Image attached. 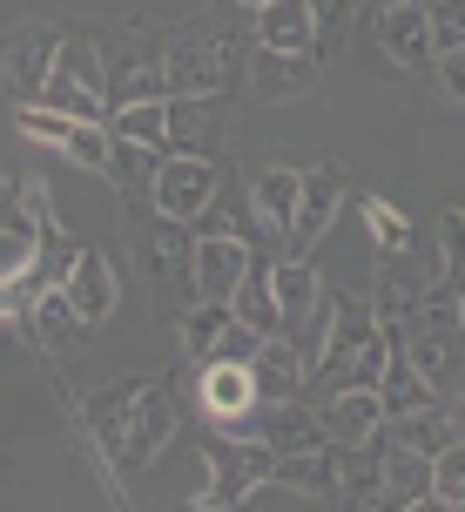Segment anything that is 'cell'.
I'll use <instances>...</instances> for the list:
<instances>
[{
  "instance_id": "6da1fadb",
  "label": "cell",
  "mask_w": 465,
  "mask_h": 512,
  "mask_svg": "<svg viewBox=\"0 0 465 512\" xmlns=\"http://www.w3.org/2000/svg\"><path fill=\"white\" fill-rule=\"evenodd\" d=\"M250 54L257 41H243L236 27H182L162 41V81H169V95H230Z\"/></svg>"
},
{
  "instance_id": "7a4b0ae2",
  "label": "cell",
  "mask_w": 465,
  "mask_h": 512,
  "mask_svg": "<svg viewBox=\"0 0 465 512\" xmlns=\"http://www.w3.org/2000/svg\"><path fill=\"white\" fill-rule=\"evenodd\" d=\"M182 432V398L169 378H135L129 391V418H122V459H115V472H122V486H135V472H149L169 445H176Z\"/></svg>"
},
{
  "instance_id": "3957f363",
  "label": "cell",
  "mask_w": 465,
  "mask_h": 512,
  "mask_svg": "<svg viewBox=\"0 0 465 512\" xmlns=\"http://www.w3.org/2000/svg\"><path fill=\"white\" fill-rule=\"evenodd\" d=\"M203 465H209V486L189 492V506H243L250 486L277 472V452L257 445V438H243V432H230V425H209Z\"/></svg>"
},
{
  "instance_id": "277c9868",
  "label": "cell",
  "mask_w": 465,
  "mask_h": 512,
  "mask_svg": "<svg viewBox=\"0 0 465 512\" xmlns=\"http://www.w3.org/2000/svg\"><path fill=\"white\" fill-rule=\"evenodd\" d=\"M223 196V155H162L155 169V189H149V209L169 216V223H203L209 209Z\"/></svg>"
},
{
  "instance_id": "5b68a950",
  "label": "cell",
  "mask_w": 465,
  "mask_h": 512,
  "mask_svg": "<svg viewBox=\"0 0 465 512\" xmlns=\"http://www.w3.org/2000/svg\"><path fill=\"white\" fill-rule=\"evenodd\" d=\"M176 331H182V358L189 364H223V358H257V344L263 331H250L243 317H236L230 304H216V297H196V304L176 317Z\"/></svg>"
},
{
  "instance_id": "8992f818",
  "label": "cell",
  "mask_w": 465,
  "mask_h": 512,
  "mask_svg": "<svg viewBox=\"0 0 465 512\" xmlns=\"http://www.w3.org/2000/svg\"><path fill=\"white\" fill-rule=\"evenodd\" d=\"M142 263H149L155 277V310H189L196 304V236L189 223H169V216H155L149 243H142Z\"/></svg>"
},
{
  "instance_id": "52a82bcc",
  "label": "cell",
  "mask_w": 465,
  "mask_h": 512,
  "mask_svg": "<svg viewBox=\"0 0 465 512\" xmlns=\"http://www.w3.org/2000/svg\"><path fill=\"white\" fill-rule=\"evenodd\" d=\"M162 41L155 27H129L115 48H108V108L122 102H162L169 81H162Z\"/></svg>"
},
{
  "instance_id": "ba28073f",
  "label": "cell",
  "mask_w": 465,
  "mask_h": 512,
  "mask_svg": "<svg viewBox=\"0 0 465 512\" xmlns=\"http://www.w3.org/2000/svg\"><path fill=\"white\" fill-rule=\"evenodd\" d=\"M230 432L257 438V445H270V452H304V445H331V432H324V411L310 405V398H257V405L243 411Z\"/></svg>"
},
{
  "instance_id": "9c48e42d",
  "label": "cell",
  "mask_w": 465,
  "mask_h": 512,
  "mask_svg": "<svg viewBox=\"0 0 465 512\" xmlns=\"http://www.w3.org/2000/svg\"><path fill=\"white\" fill-rule=\"evenodd\" d=\"M371 34H378V48H385L405 75L439 68V48H432V0H378Z\"/></svg>"
},
{
  "instance_id": "30bf717a",
  "label": "cell",
  "mask_w": 465,
  "mask_h": 512,
  "mask_svg": "<svg viewBox=\"0 0 465 512\" xmlns=\"http://www.w3.org/2000/svg\"><path fill=\"white\" fill-rule=\"evenodd\" d=\"M54 61H61V27H48V21L14 27V34L0 41V81H7V95H14V102H41Z\"/></svg>"
},
{
  "instance_id": "8fae6325",
  "label": "cell",
  "mask_w": 465,
  "mask_h": 512,
  "mask_svg": "<svg viewBox=\"0 0 465 512\" xmlns=\"http://www.w3.org/2000/svg\"><path fill=\"white\" fill-rule=\"evenodd\" d=\"M344 196H351V176H344L337 162H317V169H304V203H297V223H290V250H284V256H310V250H317V243L331 236Z\"/></svg>"
},
{
  "instance_id": "7c38bea8",
  "label": "cell",
  "mask_w": 465,
  "mask_h": 512,
  "mask_svg": "<svg viewBox=\"0 0 465 512\" xmlns=\"http://www.w3.org/2000/svg\"><path fill=\"white\" fill-rule=\"evenodd\" d=\"M243 81H250L257 102H304V95H317V81H324V54L257 48L250 68H243Z\"/></svg>"
},
{
  "instance_id": "4fadbf2b",
  "label": "cell",
  "mask_w": 465,
  "mask_h": 512,
  "mask_svg": "<svg viewBox=\"0 0 465 512\" xmlns=\"http://www.w3.org/2000/svg\"><path fill=\"white\" fill-rule=\"evenodd\" d=\"M21 331L41 344V358L61 364V358H75L81 344H88V331H95V324H88V317L75 310V297H68V290L54 283V290H41V297L21 310Z\"/></svg>"
},
{
  "instance_id": "5bb4252c",
  "label": "cell",
  "mask_w": 465,
  "mask_h": 512,
  "mask_svg": "<svg viewBox=\"0 0 465 512\" xmlns=\"http://www.w3.org/2000/svg\"><path fill=\"white\" fill-rule=\"evenodd\" d=\"M250 263H257L250 236H236V230H203V236H196V297L230 304L236 283L250 277Z\"/></svg>"
},
{
  "instance_id": "9a60e30c",
  "label": "cell",
  "mask_w": 465,
  "mask_h": 512,
  "mask_svg": "<svg viewBox=\"0 0 465 512\" xmlns=\"http://www.w3.org/2000/svg\"><path fill=\"white\" fill-rule=\"evenodd\" d=\"M257 371L243 358H223V364H196V405H203L209 425H236L243 411L257 405Z\"/></svg>"
},
{
  "instance_id": "2e32d148",
  "label": "cell",
  "mask_w": 465,
  "mask_h": 512,
  "mask_svg": "<svg viewBox=\"0 0 465 512\" xmlns=\"http://www.w3.org/2000/svg\"><path fill=\"white\" fill-rule=\"evenodd\" d=\"M223 155V95H169V155Z\"/></svg>"
},
{
  "instance_id": "e0dca14e",
  "label": "cell",
  "mask_w": 465,
  "mask_h": 512,
  "mask_svg": "<svg viewBox=\"0 0 465 512\" xmlns=\"http://www.w3.org/2000/svg\"><path fill=\"white\" fill-rule=\"evenodd\" d=\"M61 290L75 297V310L88 317V324H102L108 310H115V297H122V270L108 263V250H75V263H68Z\"/></svg>"
},
{
  "instance_id": "ac0fdd59",
  "label": "cell",
  "mask_w": 465,
  "mask_h": 512,
  "mask_svg": "<svg viewBox=\"0 0 465 512\" xmlns=\"http://www.w3.org/2000/svg\"><path fill=\"white\" fill-rule=\"evenodd\" d=\"M250 371H257V391H263V398H304V384H310L304 344H297V337H284V331H270L257 344Z\"/></svg>"
},
{
  "instance_id": "d6986e66",
  "label": "cell",
  "mask_w": 465,
  "mask_h": 512,
  "mask_svg": "<svg viewBox=\"0 0 465 512\" xmlns=\"http://www.w3.org/2000/svg\"><path fill=\"white\" fill-rule=\"evenodd\" d=\"M317 411H324V432H331V445H364V438L385 432V405H378V391H364V384H344V391H331Z\"/></svg>"
},
{
  "instance_id": "ffe728a7",
  "label": "cell",
  "mask_w": 465,
  "mask_h": 512,
  "mask_svg": "<svg viewBox=\"0 0 465 512\" xmlns=\"http://www.w3.org/2000/svg\"><path fill=\"white\" fill-rule=\"evenodd\" d=\"M250 203H257L263 230H270V236L290 250V223H297V203H304V169H284V162L257 169V182H250Z\"/></svg>"
},
{
  "instance_id": "44dd1931",
  "label": "cell",
  "mask_w": 465,
  "mask_h": 512,
  "mask_svg": "<svg viewBox=\"0 0 465 512\" xmlns=\"http://www.w3.org/2000/svg\"><path fill=\"white\" fill-rule=\"evenodd\" d=\"M250 14H257V21H250L257 48L317 54V14H310V0H263V7H250Z\"/></svg>"
},
{
  "instance_id": "7402d4cb",
  "label": "cell",
  "mask_w": 465,
  "mask_h": 512,
  "mask_svg": "<svg viewBox=\"0 0 465 512\" xmlns=\"http://www.w3.org/2000/svg\"><path fill=\"white\" fill-rule=\"evenodd\" d=\"M337 479L344 506H385V432L364 445H337Z\"/></svg>"
},
{
  "instance_id": "603a6c76",
  "label": "cell",
  "mask_w": 465,
  "mask_h": 512,
  "mask_svg": "<svg viewBox=\"0 0 465 512\" xmlns=\"http://www.w3.org/2000/svg\"><path fill=\"white\" fill-rule=\"evenodd\" d=\"M378 405H385V418H405V411L439 405V384L405 358V344H398V337H391V364H385V384H378Z\"/></svg>"
},
{
  "instance_id": "cb8c5ba5",
  "label": "cell",
  "mask_w": 465,
  "mask_h": 512,
  "mask_svg": "<svg viewBox=\"0 0 465 512\" xmlns=\"http://www.w3.org/2000/svg\"><path fill=\"white\" fill-rule=\"evenodd\" d=\"M385 506H432V459L385 438Z\"/></svg>"
},
{
  "instance_id": "d4e9b609",
  "label": "cell",
  "mask_w": 465,
  "mask_h": 512,
  "mask_svg": "<svg viewBox=\"0 0 465 512\" xmlns=\"http://www.w3.org/2000/svg\"><path fill=\"white\" fill-rule=\"evenodd\" d=\"M230 310L250 324V331H284V310H277V283H270V256H257L250 263V277L236 283V297H230Z\"/></svg>"
},
{
  "instance_id": "484cf974",
  "label": "cell",
  "mask_w": 465,
  "mask_h": 512,
  "mask_svg": "<svg viewBox=\"0 0 465 512\" xmlns=\"http://www.w3.org/2000/svg\"><path fill=\"white\" fill-rule=\"evenodd\" d=\"M385 438H398V445H412V452H425V459H439L445 445H452V411L439 405H425V411H405V418H385Z\"/></svg>"
},
{
  "instance_id": "4316f807",
  "label": "cell",
  "mask_w": 465,
  "mask_h": 512,
  "mask_svg": "<svg viewBox=\"0 0 465 512\" xmlns=\"http://www.w3.org/2000/svg\"><path fill=\"white\" fill-rule=\"evenodd\" d=\"M358 216H364V230H371V256H385V263H405V256L418 250L412 223H405V216H398V209H391L385 196H364Z\"/></svg>"
},
{
  "instance_id": "83f0119b",
  "label": "cell",
  "mask_w": 465,
  "mask_h": 512,
  "mask_svg": "<svg viewBox=\"0 0 465 512\" xmlns=\"http://www.w3.org/2000/svg\"><path fill=\"white\" fill-rule=\"evenodd\" d=\"M108 128H115L122 142H142V149L169 155V95H162V102H122L108 115Z\"/></svg>"
},
{
  "instance_id": "f1b7e54d",
  "label": "cell",
  "mask_w": 465,
  "mask_h": 512,
  "mask_svg": "<svg viewBox=\"0 0 465 512\" xmlns=\"http://www.w3.org/2000/svg\"><path fill=\"white\" fill-rule=\"evenodd\" d=\"M155 169H162V149H142V142H122V135H115V162H108V176H115V189H122L129 203H149Z\"/></svg>"
},
{
  "instance_id": "f546056e",
  "label": "cell",
  "mask_w": 465,
  "mask_h": 512,
  "mask_svg": "<svg viewBox=\"0 0 465 512\" xmlns=\"http://www.w3.org/2000/svg\"><path fill=\"white\" fill-rule=\"evenodd\" d=\"M68 162H75L81 176H108V162H115V128L108 122H75V135H68Z\"/></svg>"
},
{
  "instance_id": "4dcf8cb0",
  "label": "cell",
  "mask_w": 465,
  "mask_h": 512,
  "mask_svg": "<svg viewBox=\"0 0 465 512\" xmlns=\"http://www.w3.org/2000/svg\"><path fill=\"white\" fill-rule=\"evenodd\" d=\"M14 122H21L27 142H41V149H54V155L68 149V135H75V115H61V108H48V102H21Z\"/></svg>"
},
{
  "instance_id": "1f68e13d",
  "label": "cell",
  "mask_w": 465,
  "mask_h": 512,
  "mask_svg": "<svg viewBox=\"0 0 465 512\" xmlns=\"http://www.w3.org/2000/svg\"><path fill=\"white\" fill-rule=\"evenodd\" d=\"M432 506H465V438L432 459Z\"/></svg>"
},
{
  "instance_id": "d6a6232c",
  "label": "cell",
  "mask_w": 465,
  "mask_h": 512,
  "mask_svg": "<svg viewBox=\"0 0 465 512\" xmlns=\"http://www.w3.org/2000/svg\"><path fill=\"white\" fill-rule=\"evenodd\" d=\"M439 277L452 290H465V209H445L439 216Z\"/></svg>"
},
{
  "instance_id": "836d02e7",
  "label": "cell",
  "mask_w": 465,
  "mask_h": 512,
  "mask_svg": "<svg viewBox=\"0 0 465 512\" xmlns=\"http://www.w3.org/2000/svg\"><path fill=\"white\" fill-rule=\"evenodd\" d=\"M310 14H317V54H324V48H337V41L351 34L358 0H310Z\"/></svg>"
},
{
  "instance_id": "e575fe53",
  "label": "cell",
  "mask_w": 465,
  "mask_h": 512,
  "mask_svg": "<svg viewBox=\"0 0 465 512\" xmlns=\"http://www.w3.org/2000/svg\"><path fill=\"white\" fill-rule=\"evenodd\" d=\"M27 182H14V176H0V236H14V243H27Z\"/></svg>"
},
{
  "instance_id": "d590c367",
  "label": "cell",
  "mask_w": 465,
  "mask_h": 512,
  "mask_svg": "<svg viewBox=\"0 0 465 512\" xmlns=\"http://www.w3.org/2000/svg\"><path fill=\"white\" fill-rule=\"evenodd\" d=\"M432 48H465V0H432Z\"/></svg>"
},
{
  "instance_id": "8d00e7d4",
  "label": "cell",
  "mask_w": 465,
  "mask_h": 512,
  "mask_svg": "<svg viewBox=\"0 0 465 512\" xmlns=\"http://www.w3.org/2000/svg\"><path fill=\"white\" fill-rule=\"evenodd\" d=\"M439 81H445V95L465 108V48H452V54H439Z\"/></svg>"
},
{
  "instance_id": "74e56055",
  "label": "cell",
  "mask_w": 465,
  "mask_h": 512,
  "mask_svg": "<svg viewBox=\"0 0 465 512\" xmlns=\"http://www.w3.org/2000/svg\"><path fill=\"white\" fill-rule=\"evenodd\" d=\"M7 317H14V324H21V297H14V283L0 277V324H7Z\"/></svg>"
},
{
  "instance_id": "f35d334b",
  "label": "cell",
  "mask_w": 465,
  "mask_h": 512,
  "mask_svg": "<svg viewBox=\"0 0 465 512\" xmlns=\"http://www.w3.org/2000/svg\"><path fill=\"white\" fill-rule=\"evenodd\" d=\"M445 411H452V432L465 438V391H459V398H445Z\"/></svg>"
},
{
  "instance_id": "ab89813d",
  "label": "cell",
  "mask_w": 465,
  "mask_h": 512,
  "mask_svg": "<svg viewBox=\"0 0 465 512\" xmlns=\"http://www.w3.org/2000/svg\"><path fill=\"white\" fill-rule=\"evenodd\" d=\"M459 331H465V290H459Z\"/></svg>"
},
{
  "instance_id": "60d3db41",
  "label": "cell",
  "mask_w": 465,
  "mask_h": 512,
  "mask_svg": "<svg viewBox=\"0 0 465 512\" xmlns=\"http://www.w3.org/2000/svg\"><path fill=\"white\" fill-rule=\"evenodd\" d=\"M236 7H263V0H236Z\"/></svg>"
}]
</instances>
